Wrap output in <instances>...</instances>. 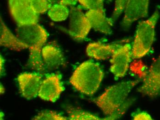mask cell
I'll return each mask as SVG.
<instances>
[{
  "label": "cell",
  "instance_id": "6da1fadb",
  "mask_svg": "<svg viewBox=\"0 0 160 120\" xmlns=\"http://www.w3.org/2000/svg\"><path fill=\"white\" fill-rule=\"evenodd\" d=\"M16 34L18 38L28 46V67L38 73L46 72L42 54V47L48 39L45 29L38 23L30 24L18 26Z\"/></svg>",
  "mask_w": 160,
  "mask_h": 120
},
{
  "label": "cell",
  "instance_id": "7a4b0ae2",
  "mask_svg": "<svg viewBox=\"0 0 160 120\" xmlns=\"http://www.w3.org/2000/svg\"><path fill=\"white\" fill-rule=\"evenodd\" d=\"M104 76V72L98 64L87 60L75 69L70 78V82L78 91L91 96L97 91Z\"/></svg>",
  "mask_w": 160,
  "mask_h": 120
},
{
  "label": "cell",
  "instance_id": "3957f363",
  "mask_svg": "<svg viewBox=\"0 0 160 120\" xmlns=\"http://www.w3.org/2000/svg\"><path fill=\"white\" fill-rule=\"evenodd\" d=\"M140 82L138 80L122 82L109 87L94 102L106 116H111L125 102L129 94Z\"/></svg>",
  "mask_w": 160,
  "mask_h": 120
},
{
  "label": "cell",
  "instance_id": "277c9868",
  "mask_svg": "<svg viewBox=\"0 0 160 120\" xmlns=\"http://www.w3.org/2000/svg\"><path fill=\"white\" fill-rule=\"evenodd\" d=\"M159 16V10L157 8L150 18L138 24L132 47L133 59L142 58L150 51L154 41L155 27Z\"/></svg>",
  "mask_w": 160,
  "mask_h": 120
},
{
  "label": "cell",
  "instance_id": "5b68a950",
  "mask_svg": "<svg viewBox=\"0 0 160 120\" xmlns=\"http://www.w3.org/2000/svg\"><path fill=\"white\" fill-rule=\"evenodd\" d=\"M11 15L18 26L37 24L38 14L32 8L31 0H8Z\"/></svg>",
  "mask_w": 160,
  "mask_h": 120
},
{
  "label": "cell",
  "instance_id": "8992f818",
  "mask_svg": "<svg viewBox=\"0 0 160 120\" xmlns=\"http://www.w3.org/2000/svg\"><path fill=\"white\" fill-rule=\"evenodd\" d=\"M69 15V34L76 40H83L86 38L92 28L88 19L79 7H72Z\"/></svg>",
  "mask_w": 160,
  "mask_h": 120
},
{
  "label": "cell",
  "instance_id": "52a82bcc",
  "mask_svg": "<svg viewBox=\"0 0 160 120\" xmlns=\"http://www.w3.org/2000/svg\"><path fill=\"white\" fill-rule=\"evenodd\" d=\"M132 57V47L129 44H125L117 50L111 58L110 71L116 79L124 76L128 70Z\"/></svg>",
  "mask_w": 160,
  "mask_h": 120
},
{
  "label": "cell",
  "instance_id": "ba28073f",
  "mask_svg": "<svg viewBox=\"0 0 160 120\" xmlns=\"http://www.w3.org/2000/svg\"><path fill=\"white\" fill-rule=\"evenodd\" d=\"M138 91L142 95L154 97L160 93V55L151 65Z\"/></svg>",
  "mask_w": 160,
  "mask_h": 120
},
{
  "label": "cell",
  "instance_id": "9c48e42d",
  "mask_svg": "<svg viewBox=\"0 0 160 120\" xmlns=\"http://www.w3.org/2000/svg\"><path fill=\"white\" fill-rule=\"evenodd\" d=\"M59 74L48 75L43 80L38 96L45 101L56 102L65 89Z\"/></svg>",
  "mask_w": 160,
  "mask_h": 120
},
{
  "label": "cell",
  "instance_id": "30bf717a",
  "mask_svg": "<svg viewBox=\"0 0 160 120\" xmlns=\"http://www.w3.org/2000/svg\"><path fill=\"white\" fill-rule=\"evenodd\" d=\"M150 0H129L122 25L129 29L133 22L147 17Z\"/></svg>",
  "mask_w": 160,
  "mask_h": 120
},
{
  "label": "cell",
  "instance_id": "8fae6325",
  "mask_svg": "<svg viewBox=\"0 0 160 120\" xmlns=\"http://www.w3.org/2000/svg\"><path fill=\"white\" fill-rule=\"evenodd\" d=\"M17 80L20 92L24 98L30 100L38 95L43 81L39 74L22 73L18 76Z\"/></svg>",
  "mask_w": 160,
  "mask_h": 120
},
{
  "label": "cell",
  "instance_id": "7c38bea8",
  "mask_svg": "<svg viewBox=\"0 0 160 120\" xmlns=\"http://www.w3.org/2000/svg\"><path fill=\"white\" fill-rule=\"evenodd\" d=\"M85 15L90 23L92 28L104 34H112L114 23L111 18L107 17L104 9L90 10L86 12Z\"/></svg>",
  "mask_w": 160,
  "mask_h": 120
},
{
  "label": "cell",
  "instance_id": "4fadbf2b",
  "mask_svg": "<svg viewBox=\"0 0 160 120\" xmlns=\"http://www.w3.org/2000/svg\"><path fill=\"white\" fill-rule=\"evenodd\" d=\"M123 44L122 43L104 44L100 42L90 43L86 49L88 56L97 60H105L111 58L117 50Z\"/></svg>",
  "mask_w": 160,
  "mask_h": 120
},
{
  "label": "cell",
  "instance_id": "5bb4252c",
  "mask_svg": "<svg viewBox=\"0 0 160 120\" xmlns=\"http://www.w3.org/2000/svg\"><path fill=\"white\" fill-rule=\"evenodd\" d=\"M42 54L44 66L46 72L58 69L64 64V55L59 49L55 46H45L42 49Z\"/></svg>",
  "mask_w": 160,
  "mask_h": 120
},
{
  "label": "cell",
  "instance_id": "9a60e30c",
  "mask_svg": "<svg viewBox=\"0 0 160 120\" xmlns=\"http://www.w3.org/2000/svg\"><path fill=\"white\" fill-rule=\"evenodd\" d=\"M0 44L11 50L20 51L28 49V46L15 36L4 23L2 17L0 19Z\"/></svg>",
  "mask_w": 160,
  "mask_h": 120
},
{
  "label": "cell",
  "instance_id": "2e32d148",
  "mask_svg": "<svg viewBox=\"0 0 160 120\" xmlns=\"http://www.w3.org/2000/svg\"><path fill=\"white\" fill-rule=\"evenodd\" d=\"M69 14L70 11L67 6L60 3L52 5L48 11L50 18L56 22L64 21L68 18Z\"/></svg>",
  "mask_w": 160,
  "mask_h": 120
},
{
  "label": "cell",
  "instance_id": "e0dca14e",
  "mask_svg": "<svg viewBox=\"0 0 160 120\" xmlns=\"http://www.w3.org/2000/svg\"><path fill=\"white\" fill-rule=\"evenodd\" d=\"M66 112L71 120H102L99 117L88 112L80 109L73 108L72 106H67Z\"/></svg>",
  "mask_w": 160,
  "mask_h": 120
},
{
  "label": "cell",
  "instance_id": "ac0fdd59",
  "mask_svg": "<svg viewBox=\"0 0 160 120\" xmlns=\"http://www.w3.org/2000/svg\"><path fill=\"white\" fill-rule=\"evenodd\" d=\"M53 3L52 0H31L32 8L38 14L48 10Z\"/></svg>",
  "mask_w": 160,
  "mask_h": 120
},
{
  "label": "cell",
  "instance_id": "d6986e66",
  "mask_svg": "<svg viewBox=\"0 0 160 120\" xmlns=\"http://www.w3.org/2000/svg\"><path fill=\"white\" fill-rule=\"evenodd\" d=\"M32 120H66L69 118L64 117L56 112L52 111H44L40 112Z\"/></svg>",
  "mask_w": 160,
  "mask_h": 120
},
{
  "label": "cell",
  "instance_id": "ffe728a7",
  "mask_svg": "<svg viewBox=\"0 0 160 120\" xmlns=\"http://www.w3.org/2000/svg\"><path fill=\"white\" fill-rule=\"evenodd\" d=\"M129 0H115V6L111 18L113 23L119 18L125 10Z\"/></svg>",
  "mask_w": 160,
  "mask_h": 120
},
{
  "label": "cell",
  "instance_id": "44dd1931",
  "mask_svg": "<svg viewBox=\"0 0 160 120\" xmlns=\"http://www.w3.org/2000/svg\"><path fill=\"white\" fill-rule=\"evenodd\" d=\"M80 4L89 10L104 8V0H78Z\"/></svg>",
  "mask_w": 160,
  "mask_h": 120
},
{
  "label": "cell",
  "instance_id": "7402d4cb",
  "mask_svg": "<svg viewBox=\"0 0 160 120\" xmlns=\"http://www.w3.org/2000/svg\"><path fill=\"white\" fill-rule=\"evenodd\" d=\"M132 103V99H130L128 101H125V103L120 108H119L116 112H114L112 115H111V116H107L106 117L103 119V120H117L118 119L120 118L126 113L128 109L129 108L130 106H131Z\"/></svg>",
  "mask_w": 160,
  "mask_h": 120
},
{
  "label": "cell",
  "instance_id": "603a6c76",
  "mask_svg": "<svg viewBox=\"0 0 160 120\" xmlns=\"http://www.w3.org/2000/svg\"><path fill=\"white\" fill-rule=\"evenodd\" d=\"M134 120H152V118L150 115L145 112H138L133 116Z\"/></svg>",
  "mask_w": 160,
  "mask_h": 120
},
{
  "label": "cell",
  "instance_id": "cb8c5ba5",
  "mask_svg": "<svg viewBox=\"0 0 160 120\" xmlns=\"http://www.w3.org/2000/svg\"><path fill=\"white\" fill-rule=\"evenodd\" d=\"M78 2V0H61L60 3L65 6H74Z\"/></svg>",
  "mask_w": 160,
  "mask_h": 120
},
{
  "label": "cell",
  "instance_id": "d4e9b609",
  "mask_svg": "<svg viewBox=\"0 0 160 120\" xmlns=\"http://www.w3.org/2000/svg\"><path fill=\"white\" fill-rule=\"evenodd\" d=\"M0 61H1V75H2L3 74V72L4 71V60L3 58L2 57V55H1V59H0Z\"/></svg>",
  "mask_w": 160,
  "mask_h": 120
},
{
  "label": "cell",
  "instance_id": "484cf974",
  "mask_svg": "<svg viewBox=\"0 0 160 120\" xmlns=\"http://www.w3.org/2000/svg\"><path fill=\"white\" fill-rule=\"evenodd\" d=\"M0 90H1V94H2L4 92H5V89L4 87L2 85V84H1V88H0Z\"/></svg>",
  "mask_w": 160,
  "mask_h": 120
},
{
  "label": "cell",
  "instance_id": "4316f807",
  "mask_svg": "<svg viewBox=\"0 0 160 120\" xmlns=\"http://www.w3.org/2000/svg\"><path fill=\"white\" fill-rule=\"evenodd\" d=\"M52 1H53V3H60V1H61V0H52Z\"/></svg>",
  "mask_w": 160,
  "mask_h": 120
},
{
  "label": "cell",
  "instance_id": "83f0119b",
  "mask_svg": "<svg viewBox=\"0 0 160 120\" xmlns=\"http://www.w3.org/2000/svg\"><path fill=\"white\" fill-rule=\"evenodd\" d=\"M109 1H110V2H112V0H109Z\"/></svg>",
  "mask_w": 160,
  "mask_h": 120
}]
</instances>
